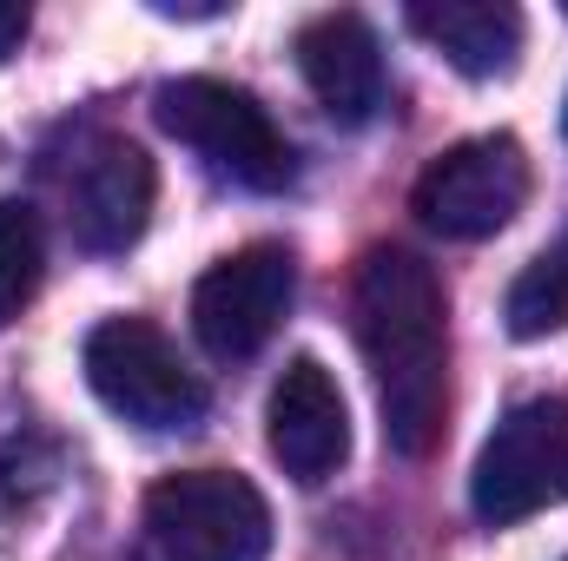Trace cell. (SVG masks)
Returning a JSON list of instances; mask_svg holds the SVG:
<instances>
[{"label":"cell","instance_id":"6da1fadb","mask_svg":"<svg viewBox=\"0 0 568 561\" xmlns=\"http://www.w3.org/2000/svg\"><path fill=\"white\" fill-rule=\"evenodd\" d=\"M351 317H357V344H364V364H371V384H377L384 442L397 456H429V442L443 436V410H449V304H443V278L417 252L377 245L357 265Z\"/></svg>","mask_w":568,"mask_h":561},{"label":"cell","instance_id":"7a4b0ae2","mask_svg":"<svg viewBox=\"0 0 568 561\" xmlns=\"http://www.w3.org/2000/svg\"><path fill=\"white\" fill-rule=\"evenodd\" d=\"M159 126L179 145H192L219 178L245 185V192H284L297 178V152L272 126V113L232 86V80H205V73H185V80H165L159 86Z\"/></svg>","mask_w":568,"mask_h":561},{"label":"cell","instance_id":"3957f363","mask_svg":"<svg viewBox=\"0 0 568 561\" xmlns=\"http://www.w3.org/2000/svg\"><path fill=\"white\" fill-rule=\"evenodd\" d=\"M87 384L133 429H192L205 417V384L185 370L179 344L145 317H106L87 330Z\"/></svg>","mask_w":568,"mask_h":561},{"label":"cell","instance_id":"277c9868","mask_svg":"<svg viewBox=\"0 0 568 561\" xmlns=\"http://www.w3.org/2000/svg\"><path fill=\"white\" fill-rule=\"evenodd\" d=\"M159 561H265L272 509L232 469H179L145 496Z\"/></svg>","mask_w":568,"mask_h":561},{"label":"cell","instance_id":"5b68a950","mask_svg":"<svg viewBox=\"0 0 568 561\" xmlns=\"http://www.w3.org/2000/svg\"><path fill=\"white\" fill-rule=\"evenodd\" d=\"M469 502L483 522H523L536 509L568 502V404L562 397H529L489 429L476 469H469Z\"/></svg>","mask_w":568,"mask_h":561},{"label":"cell","instance_id":"8992f818","mask_svg":"<svg viewBox=\"0 0 568 561\" xmlns=\"http://www.w3.org/2000/svg\"><path fill=\"white\" fill-rule=\"evenodd\" d=\"M529 198V159L509 133H483L436 152L410 192V212L436 238H496Z\"/></svg>","mask_w":568,"mask_h":561},{"label":"cell","instance_id":"52a82bcc","mask_svg":"<svg viewBox=\"0 0 568 561\" xmlns=\"http://www.w3.org/2000/svg\"><path fill=\"white\" fill-rule=\"evenodd\" d=\"M291 297H297L291 252L284 245H245L192 284V330L219 364H245L272 344Z\"/></svg>","mask_w":568,"mask_h":561},{"label":"cell","instance_id":"ba28073f","mask_svg":"<svg viewBox=\"0 0 568 561\" xmlns=\"http://www.w3.org/2000/svg\"><path fill=\"white\" fill-rule=\"evenodd\" d=\"M152 192H159V172L133 140H93L87 159L73 165L67 178V225L80 238V252H126L140 245L145 218H152Z\"/></svg>","mask_w":568,"mask_h":561},{"label":"cell","instance_id":"9c48e42d","mask_svg":"<svg viewBox=\"0 0 568 561\" xmlns=\"http://www.w3.org/2000/svg\"><path fill=\"white\" fill-rule=\"evenodd\" d=\"M265 436H272V456L291 482H324L337 476V462L351 456V410H344V390L337 377L317 364V357H291L284 377L272 384V404H265Z\"/></svg>","mask_w":568,"mask_h":561},{"label":"cell","instance_id":"30bf717a","mask_svg":"<svg viewBox=\"0 0 568 561\" xmlns=\"http://www.w3.org/2000/svg\"><path fill=\"white\" fill-rule=\"evenodd\" d=\"M297 73L311 86V100L324 106V120L337 126H371L390 100L384 80V47L371 33L364 13H317L297 27Z\"/></svg>","mask_w":568,"mask_h":561},{"label":"cell","instance_id":"8fae6325","mask_svg":"<svg viewBox=\"0 0 568 561\" xmlns=\"http://www.w3.org/2000/svg\"><path fill=\"white\" fill-rule=\"evenodd\" d=\"M410 27L469 80H503L523 60V13L509 0H417Z\"/></svg>","mask_w":568,"mask_h":561},{"label":"cell","instance_id":"7c38bea8","mask_svg":"<svg viewBox=\"0 0 568 561\" xmlns=\"http://www.w3.org/2000/svg\"><path fill=\"white\" fill-rule=\"evenodd\" d=\"M40 272H47V232H40L33 205L0 198V330L33 304Z\"/></svg>","mask_w":568,"mask_h":561},{"label":"cell","instance_id":"4fadbf2b","mask_svg":"<svg viewBox=\"0 0 568 561\" xmlns=\"http://www.w3.org/2000/svg\"><path fill=\"white\" fill-rule=\"evenodd\" d=\"M509 330L516 337H549L568 324V252H542L523 278L509 284V304H503Z\"/></svg>","mask_w":568,"mask_h":561},{"label":"cell","instance_id":"5bb4252c","mask_svg":"<svg viewBox=\"0 0 568 561\" xmlns=\"http://www.w3.org/2000/svg\"><path fill=\"white\" fill-rule=\"evenodd\" d=\"M27 27H33V13H27L20 0H0V60H13V53H20Z\"/></svg>","mask_w":568,"mask_h":561},{"label":"cell","instance_id":"9a60e30c","mask_svg":"<svg viewBox=\"0 0 568 561\" xmlns=\"http://www.w3.org/2000/svg\"><path fill=\"white\" fill-rule=\"evenodd\" d=\"M562 133H568V113H562Z\"/></svg>","mask_w":568,"mask_h":561}]
</instances>
